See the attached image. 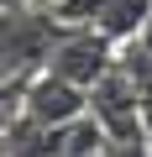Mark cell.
Returning <instances> with one entry per match:
<instances>
[{
  "label": "cell",
  "instance_id": "cell-6",
  "mask_svg": "<svg viewBox=\"0 0 152 157\" xmlns=\"http://www.w3.org/2000/svg\"><path fill=\"white\" fill-rule=\"evenodd\" d=\"M110 157H152V141H110Z\"/></svg>",
  "mask_w": 152,
  "mask_h": 157
},
{
  "label": "cell",
  "instance_id": "cell-2",
  "mask_svg": "<svg viewBox=\"0 0 152 157\" xmlns=\"http://www.w3.org/2000/svg\"><path fill=\"white\" fill-rule=\"evenodd\" d=\"M6 115H26V121H37V126L58 131V126H68V121L89 115V89L68 84V78L53 73V68H42V73L26 78V84H6Z\"/></svg>",
  "mask_w": 152,
  "mask_h": 157
},
{
  "label": "cell",
  "instance_id": "cell-5",
  "mask_svg": "<svg viewBox=\"0 0 152 157\" xmlns=\"http://www.w3.org/2000/svg\"><path fill=\"white\" fill-rule=\"evenodd\" d=\"M105 152H110V136L95 115H79V121L58 126V157H105Z\"/></svg>",
  "mask_w": 152,
  "mask_h": 157
},
{
  "label": "cell",
  "instance_id": "cell-1",
  "mask_svg": "<svg viewBox=\"0 0 152 157\" xmlns=\"http://www.w3.org/2000/svg\"><path fill=\"white\" fill-rule=\"evenodd\" d=\"M63 37H68V21L53 6L6 0V84H26L32 73H42Z\"/></svg>",
  "mask_w": 152,
  "mask_h": 157
},
{
  "label": "cell",
  "instance_id": "cell-7",
  "mask_svg": "<svg viewBox=\"0 0 152 157\" xmlns=\"http://www.w3.org/2000/svg\"><path fill=\"white\" fill-rule=\"evenodd\" d=\"M37 6H58V0H37Z\"/></svg>",
  "mask_w": 152,
  "mask_h": 157
},
{
  "label": "cell",
  "instance_id": "cell-3",
  "mask_svg": "<svg viewBox=\"0 0 152 157\" xmlns=\"http://www.w3.org/2000/svg\"><path fill=\"white\" fill-rule=\"evenodd\" d=\"M89 115L105 126L110 141H142V136L152 131V115H147L142 94L131 89V78H126L121 68H110L100 84L89 89Z\"/></svg>",
  "mask_w": 152,
  "mask_h": 157
},
{
  "label": "cell",
  "instance_id": "cell-4",
  "mask_svg": "<svg viewBox=\"0 0 152 157\" xmlns=\"http://www.w3.org/2000/svg\"><path fill=\"white\" fill-rule=\"evenodd\" d=\"M115 42L110 37H100L95 26H68V37L58 42V52H53V73H63L68 84H79V89H95L100 78L115 68Z\"/></svg>",
  "mask_w": 152,
  "mask_h": 157
}]
</instances>
